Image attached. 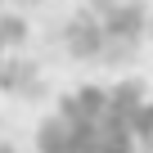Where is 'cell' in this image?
Here are the masks:
<instances>
[{
	"mask_svg": "<svg viewBox=\"0 0 153 153\" xmlns=\"http://www.w3.org/2000/svg\"><path fill=\"white\" fill-rule=\"evenodd\" d=\"M36 153H153V90L131 76L72 86L41 117Z\"/></svg>",
	"mask_w": 153,
	"mask_h": 153,
	"instance_id": "6da1fadb",
	"label": "cell"
},
{
	"mask_svg": "<svg viewBox=\"0 0 153 153\" xmlns=\"http://www.w3.org/2000/svg\"><path fill=\"white\" fill-rule=\"evenodd\" d=\"M144 27L149 23H144L140 0H86L81 14L68 23V50L72 59L117 68L140 50Z\"/></svg>",
	"mask_w": 153,
	"mask_h": 153,
	"instance_id": "7a4b0ae2",
	"label": "cell"
},
{
	"mask_svg": "<svg viewBox=\"0 0 153 153\" xmlns=\"http://www.w3.org/2000/svg\"><path fill=\"white\" fill-rule=\"evenodd\" d=\"M18 41H23V14H14L9 0H0V59H9Z\"/></svg>",
	"mask_w": 153,
	"mask_h": 153,
	"instance_id": "3957f363",
	"label": "cell"
},
{
	"mask_svg": "<svg viewBox=\"0 0 153 153\" xmlns=\"http://www.w3.org/2000/svg\"><path fill=\"white\" fill-rule=\"evenodd\" d=\"M0 153H14V149H9V144H0Z\"/></svg>",
	"mask_w": 153,
	"mask_h": 153,
	"instance_id": "277c9868",
	"label": "cell"
}]
</instances>
